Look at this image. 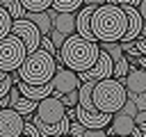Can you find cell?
<instances>
[{
  "label": "cell",
  "mask_w": 146,
  "mask_h": 137,
  "mask_svg": "<svg viewBox=\"0 0 146 137\" xmlns=\"http://www.w3.org/2000/svg\"><path fill=\"white\" fill-rule=\"evenodd\" d=\"M128 16L116 5H100L91 14V32L100 43H119L125 34Z\"/></svg>",
  "instance_id": "obj_1"
},
{
  "label": "cell",
  "mask_w": 146,
  "mask_h": 137,
  "mask_svg": "<svg viewBox=\"0 0 146 137\" xmlns=\"http://www.w3.org/2000/svg\"><path fill=\"white\" fill-rule=\"evenodd\" d=\"M98 53H100V48L96 41H84L78 34H73V37H66V41L57 55H59L64 68H68L73 73H84L96 64Z\"/></svg>",
  "instance_id": "obj_2"
},
{
  "label": "cell",
  "mask_w": 146,
  "mask_h": 137,
  "mask_svg": "<svg viewBox=\"0 0 146 137\" xmlns=\"http://www.w3.org/2000/svg\"><path fill=\"white\" fill-rule=\"evenodd\" d=\"M55 68H57V66H55V57L48 55L46 50L36 48L34 53L25 55V59H23V64H21V68H18V80L25 82V84H36V87H41V84H48V82L52 80Z\"/></svg>",
  "instance_id": "obj_3"
},
{
  "label": "cell",
  "mask_w": 146,
  "mask_h": 137,
  "mask_svg": "<svg viewBox=\"0 0 146 137\" xmlns=\"http://www.w3.org/2000/svg\"><path fill=\"white\" fill-rule=\"evenodd\" d=\"M128 100V94H125V87L123 82L114 80V78H107V80H100L94 84L91 89V105L96 112L100 114H114V112H121L123 103Z\"/></svg>",
  "instance_id": "obj_4"
},
{
  "label": "cell",
  "mask_w": 146,
  "mask_h": 137,
  "mask_svg": "<svg viewBox=\"0 0 146 137\" xmlns=\"http://www.w3.org/2000/svg\"><path fill=\"white\" fill-rule=\"evenodd\" d=\"M25 46L21 43L18 37L14 34H7L0 39V71L2 73H11V71H18L23 59H25Z\"/></svg>",
  "instance_id": "obj_5"
},
{
  "label": "cell",
  "mask_w": 146,
  "mask_h": 137,
  "mask_svg": "<svg viewBox=\"0 0 146 137\" xmlns=\"http://www.w3.org/2000/svg\"><path fill=\"white\" fill-rule=\"evenodd\" d=\"M66 116V107L62 105L59 98L55 96H48L43 100L36 103V110H34V123H57L59 119Z\"/></svg>",
  "instance_id": "obj_6"
},
{
  "label": "cell",
  "mask_w": 146,
  "mask_h": 137,
  "mask_svg": "<svg viewBox=\"0 0 146 137\" xmlns=\"http://www.w3.org/2000/svg\"><path fill=\"white\" fill-rule=\"evenodd\" d=\"M9 34H14V37H18V39H21V43L25 46V53H27V55H30V53H34V50L39 48L41 34H39V30H36L30 21H25V18L14 21V23H11V32H9Z\"/></svg>",
  "instance_id": "obj_7"
},
{
  "label": "cell",
  "mask_w": 146,
  "mask_h": 137,
  "mask_svg": "<svg viewBox=\"0 0 146 137\" xmlns=\"http://www.w3.org/2000/svg\"><path fill=\"white\" fill-rule=\"evenodd\" d=\"M50 84H52V96H55V98L80 89L78 73H73V71H68V68H64V66H57V68H55V75H52Z\"/></svg>",
  "instance_id": "obj_8"
},
{
  "label": "cell",
  "mask_w": 146,
  "mask_h": 137,
  "mask_svg": "<svg viewBox=\"0 0 146 137\" xmlns=\"http://www.w3.org/2000/svg\"><path fill=\"white\" fill-rule=\"evenodd\" d=\"M112 66H114V62L110 59V55L100 50L96 64H94L89 71L78 73V80H80V84H82V82H100V80H107V78H112Z\"/></svg>",
  "instance_id": "obj_9"
},
{
  "label": "cell",
  "mask_w": 146,
  "mask_h": 137,
  "mask_svg": "<svg viewBox=\"0 0 146 137\" xmlns=\"http://www.w3.org/2000/svg\"><path fill=\"white\" fill-rule=\"evenodd\" d=\"M105 132H107V137H141V132L135 126L132 116H128L123 112H114L112 114V121H110Z\"/></svg>",
  "instance_id": "obj_10"
},
{
  "label": "cell",
  "mask_w": 146,
  "mask_h": 137,
  "mask_svg": "<svg viewBox=\"0 0 146 137\" xmlns=\"http://www.w3.org/2000/svg\"><path fill=\"white\" fill-rule=\"evenodd\" d=\"M23 126H25V119L18 112H14L11 107L0 110V137H21Z\"/></svg>",
  "instance_id": "obj_11"
},
{
  "label": "cell",
  "mask_w": 146,
  "mask_h": 137,
  "mask_svg": "<svg viewBox=\"0 0 146 137\" xmlns=\"http://www.w3.org/2000/svg\"><path fill=\"white\" fill-rule=\"evenodd\" d=\"M75 121H78L84 130H98V128L110 126L112 114H100V112H96V110H82V107H75Z\"/></svg>",
  "instance_id": "obj_12"
},
{
  "label": "cell",
  "mask_w": 146,
  "mask_h": 137,
  "mask_svg": "<svg viewBox=\"0 0 146 137\" xmlns=\"http://www.w3.org/2000/svg\"><path fill=\"white\" fill-rule=\"evenodd\" d=\"M121 9H123V14L128 16V27H125V34L121 37V41H119V43H132L135 39H139L141 27H144V21H141V16H139L137 7L125 5V7H121Z\"/></svg>",
  "instance_id": "obj_13"
},
{
  "label": "cell",
  "mask_w": 146,
  "mask_h": 137,
  "mask_svg": "<svg viewBox=\"0 0 146 137\" xmlns=\"http://www.w3.org/2000/svg\"><path fill=\"white\" fill-rule=\"evenodd\" d=\"M123 87L128 96H137V94H146V68L139 66H130L125 78H123Z\"/></svg>",
  "instance_id": "obj_14"
},
{
  "label": "cell",
  "mask_w": 146,
  "mask_h": 137,
  "mask_svg": "<svg viewBox=\"0 0 146 137\" xmlns=\"http://www.w3.org/2000/svg\"><path fill=\"white\" fill-rule=\"evenodd\" d=\"M96 7H82L80 14L75 16V34L84 41H96L94 32H91V14Z\"/></svg>",
  "instance_id": "obj_15"
},
{
  "label": "cell",
  "mask_w": 146,
  "mask_h": 137,
  "mask_svg": "<svg viewBox=\"0 0 146 137\" xmlns=\"http://www.w3.org/2000/svg\"><path fill=\"white\" fill-rule=\"evenodd\" d=\"M16 89H18V94H21L23 98H27V100H32V103H39V100L52 96V84H50V82H48V84H41V87H36V84H25V82H16Z\"/></svg>",
  "instance_id": "obj_16"
},
{
  "label": "cell",
  "mask_w": 146,
  "mask_h": 137,
  "mask_svg": "<svg viewBox=\"0 0 146 137\" xmlns=\"http://www.w3.org/2000/svg\"><path fill=\"white\" fill-rule=\"evenodd\" d=\"M23 18L30 21V23L39 30L41 37H48L50 30H52V9H48V11H36V14H30V11H27Z\"/></svg>",
  "instance_id": "obj_17"
},
{
  "label": "cell",
  "mask_w": 146,
  "mask_h": 137,
  "mask_svg": "<svg viewBox=\"0 0 146 137\" xmlns=\"http://www.w3.org/2000/svg\"><path fill=\"white\" fill-rule=\"evenodd\" d=\"M52 30L62 32L64 37L75 34V14H55L52 11Z\"/></svg>",
  "instance_id": "obj_18"
},
{
  "label": "cell",
  "mask_w": 146,
  "mask_h": 137,
  "mask_svg": "<svg viewBox=\"0 0 146 137\" xmlns=\"http://www.w3.org/2000/svg\"><path fill=\"white\" fill-rule=\"evenodd\" d=\"M9 107H11L14 112H18V114L25 119V116H30V114L36 110V103H32V100H27V98L18 96L16 100H11V103H9Z\"/></svg>",
  "instance_id": "obj_19"
},
{
  "label": "cell",
  "mask_w": 146,
  "mask_h": 137,
  "mask_svg": "<svg viewBox=\"0 0 146 137\" xmlns=\"http://www.w3.org/2000/svg\"><path fill=\"white\" fill-rule=\"evenodd\" d=\"M80 5H82L80 0H52L50 9H52L55 14H75Z\"/></svg>",
  "instance_id": "obj_20"
},
{
  "label": "cell",
  "mask_w": 146,
  "mask_h": 137,
  "mask_svg": "<svg viewBox=\"0 0 146 137\" xmlns=\"http://www.w3.org/2000/svg\"><path fill=\"white\" fill-rule=\"evenodd\" d=\"M0 7H2L9 16H11V21H21V18L25 16L21 0H0Z\"/></svg>",
  "instance_id": "obj_21"
},
{
  "label": "cell",
  "mask_w": 146,
  "mask_h": 137,
  "mask_svg": "<svg viewBox=\"0 0 146 137\" xmlns=\"http://www.w3.org/2000/svg\"><path fill=\"white\" fill-rule=\"evenodd\" d=\"M21 5H23V11L27 14H36V11H48L50 9V5H52V0H21Z\"/></svg>",
  "instance_id": "obj_22"
},
{
  "label": "cell",
  "mask_w": 146,
  "mask_h": 137,
  "mask_svg": "<svg viewBox=\"0 0 146 137\" xmlns=\"http://www.w3.org/2000/svg\"><path fill=\"white\" fill-rule=\"evenodd\" d=\"M103 53H107L110 55V59L112 62H119V59H123L125 55H123V50H121V43H103V46H98Z\"/></svg>",
  "instance_id": "obj_23"
},
{
  "label": "cell",
  "mask_w": 146,
  "mask_h": 137,
  "mask_svg": "<svg viewBox=\"0 0 146 137\" xmlns=\"http://www.w3.org/2000/svg\"><path fill=\"white\" fill-rule=\"evenodd\" d=\"M11 23H14V21H11V16L0 7V39H2V37H7V34L11 32Z\"/></svg>",
  "instance_id": "obj_24"
},
{
  "label": "cell",
  "mask_w": 146,
  "mask_h": 137,
  "mask_svg": "<svg viewBox=\"0 0 146 137\" xmlns=\"http://www.w3.org/2000/svg\"><path fill=\"white\" fill-rule=\"evenodd\" d=\"M11 87H14V80H11V75L0 71V98H5V96L11 91Z\"/></svg>",
  "instance_id": "obj_25"
},
{
  "label": "cell",
  "mask_w": 146,
  "mask_h": 137,
  "mask_svg": "<svg viewBox=\"0 0 146 137\" xmlns=\"http://www.w3.org/2000/svg\"><path fill=\"white\" fill-rule=\"evenodd\" d=\"M59 100H62V105H64V107H75V105H78V91L64 94V96H59Z\"/></svg>",
  "instance_id": "obj_26"
},
{
  "label": "cell",
  "mask_w": 146,
  "mask_h": 137,
  "mask_svg": "<svg viewBox=\"0 0 146 137\" xmlns=\"http://www.w3.org/2000/svg\"><path fill=\"white\" fill-rule=\"evenodd\" d=\"M84 135V128L78 123V121H71V126H68V137H82Z\"/></svg>",
  "instance_id": "obj_27"
},
{
  "label": "cell",
  "mask_w": 146,
  "mask_h": 137,
  "mask_svg": "<svg viewBox=\"0 0 146 137\" xmlns=\"http://www.w3.org/2000/svg\"><path fill=\"white\" fill-rule=\"evenodd\" d=\"M23 135H25V137H39V130H36V126H34L32 121H25V126H23Z\"/></svg>",
  "instance_id": "obj_28"
},
{
  "label": "cell",
  "mask_w": 146,
  "mask_h": 137,
  "mask_svg": "<svg viewBox=\"0 0 146 137\" xmlns=\"http://www.w3.org/2000/svg\"><path fill=\"white\" fill-rule=\"evenodd\" d=\"M121 112L135 119V114H137V107H135V103H132V100H125V103H123V107H121Z\"/></svg>",
  "instance_id": "obj_29"
},
{
  "label": "cell",
  "mask_w": 146,
  "mask_h": 137,
  "mask_svg": "<svg viewBox=\"0 0 146 137\" xmlns=\"http://www.w3.org/2000/svg\"><path fill=\"white\" fill-rule=\"evenodd\" d=\"M105 5H116V7H125V5H130V7H137L139 0H105Z\"/></svg>",
  "instance_id": "obj_30"
},
{
  "label": "cell",
  "mask_w": 146,
  "mask_h": 137,
  "mask_svg": "<svg viewBox=\"0 0 146 137\" xmlns=\"http://www.w3.org/2000/svg\"><path fill=\"white\" fill-rule=\"evenodd\" d=\"M132 43H135V48H137L139 55H146V37H139V39H135Z\"/></svg>",
  "instance_id": "obj_31"
},
{
  "label": "cell",
  "mask_w": 146,
  "mask_h": 137,
  "mask_svg": "<svg viewBox=\"0 0 146 137\" xmlns=\"http://www.w3.org/2000/svg\"><path fill=\"white\" fill-rule=\"evenodd\" d=\"M82 137H107V132H105L103 128H98V130H84Z\"/></svg>",
  "instance_id": "obj_32"
},
{
  "label": "cell",
  "mask_w": 146,
  "mask_h": 137,
  "mask_svg": "<svg viewBox=\"0 0 146 137\" xmlns=\"http://www.w3.org/2000/svg\"><path fill=\"white\" fill-rule=\"evenodd\" d=\"M132 121H135V126H144L146 123V112H137Z\"/></svg>",
  "instance_id": "obj_33"
},
{
  "label": "cell",
  "mask_w": 146,
  "mask_h": 137,
  "mask_svg": "<svg viewBox=\"0 0 146 137\" xmlns=\"http://www.w3.org/2000/svg\"><path fill=\"white\" fill-rule=\"evenodd\" d=\"M84 7H100V5H105V0H80Z\"/></svg>",
  "instance_id": "obj_34"
},
{
  "label": "cell",
  "mask_w": 146,
  "mask_h": 137,
  "mask_svg": "<svg viewBox=\"0 0 146 137\" xmlns=\"http://www.w3.org/2000/svg\"><path fill=\"white\" fill-rule=\"evenodd\" d=\"M137 11H139L141 21H146V0H139V5H137Z\"/></svg>",
  "instance_id": "obj_35"
},
{
  "label": "cell",
  "mask_w": 146,
  "mask_h": 137,
  "mask_svg": "<svg viewBox=\"0 0 146 137\" xmlns=\"http://www.w3.org/2000/svg\"><path fill=\"white\" fill-rule=\"evenodd\" d=\"M64 137H68V135H64Z\"/></svg>",
  "instance_id": "obj_36"
},
{
  "label": "cell",
  "mask_w": 146,
  "mask_h": 137,
  "mask_svg": "<svg viewBox=\"0 0 146 137\" xmlns=\"http://www.w3.org/2000/svg\"><path fill=\"white\" fill-rule=\"evenodd\" d=\"M21 137H25V135H21Z\"/></svg>",
  "instance_id": "obj_37"
}]
</instances>
